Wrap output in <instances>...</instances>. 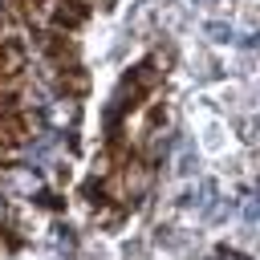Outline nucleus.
Returning a JSON list of instances; mask_svg holds the SVG:
<instances>
[{
    "label": "nucleus",
    "mask_w": 260,
    "mask_h": 260,
    "mask_svg": "<svg viewBox=\"0 0 260 260\" xmlns=\"http://www.w3.org/2000/svg\"><path fill=\"white\" fill-rule=\"evenodd\" d=\"M77 114H81V106H77V98H65V93H57L45 110H41V118L49 122V130H73L77 126Z\"/></svg>",
    "instance_id": "1"
},
{
    "label": "nucleus",
    "mask_w": 260,
    "mask_h": 260,
    "mask_svg": "<svg viewBox=\"0 0 260 260\" xmlns=\"http://www.w3.org/2000/svg\"><path fill=\"white\" fill-rule=\"evenodd\" d=\"M12 187H16V191H24V195H32V191L41 187V179L32 175V167H24V171H12Z\"/></svg>",
    "instance_id": "2"
},
{
    "label": "nucleus",
    "mask_w": 260,
    "mask_h": 260,
    "mask_svg": "<svg viewBox=\"0 0 260 260\" xmlns=\"http://www.w3.org/2000/svg\"><path fill=\"white\" fill-rule=\"evenodd\" d=\"M203 32H207L211 41H232V24H219V20H211V24H203Z\"/></svg>",
    "instance_id": "3"
},
{
    "label": "nucleus",
    "mask_w": 260,
    "mask_h": 260,
    "mask_svg": "<svg viewBox=\"0 0 260 260\" xmlns=\"http://www.w3.org/2000/svg\"><path fill=\"white\" fill-rule=\"evenodd\" d=\"M244 219H248V223H260V191L248 199V207H244Z\"/></svg>",
    "instance_id": "4"
},
{
    "label": "nucleus",
    "mask_w": 260,
    "mask_h": 260,
    "mask_svg": "<svg viewBox=\"0 0 260 260\" xmlns=\"http://www.w3.org/2000/svg\"><path fill=\"white\" fill-rule=\"evenodd\" d=\"M195 171V150H183V158H179V175H191Z\"/></svg>",
    "instance_id": "5"
}]
</instances>
